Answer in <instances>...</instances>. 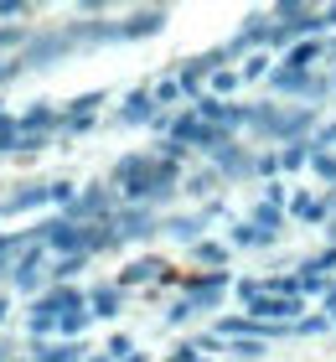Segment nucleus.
Instances as JSON below:
<instances>
[]
</instances>
